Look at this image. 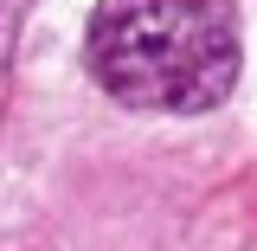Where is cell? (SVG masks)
I'll return each mask as SVG.
<instances>
[{"mask_svg": "<svg viewBox=\"0 0 257 251\" xmlns=\"http://www.w3.org/2000/svg\"><path fill=\"white\" fill-rule=\"evenodd\" d=\"M84 58L116 103L193 116L231 97L244 52L231 0H96Z\"/></svg>", "mask_w": 257, "mask_h": 251, "instance_id": "1", "label": "cell"}, {"mask_svg": "<svg viewBox=\"0 0 257 251\" xmlns=\"http://www.w3.org/2000/svg\"><path fill=\"white\" fill-rule=\"evenodd\" d=\"M7 32H13V7L0 0V58H7Z\"/></svg>", "mask_w": 257, "mask_h": 251, "instance_id": "2", "label": "cell"}]
</instances>
